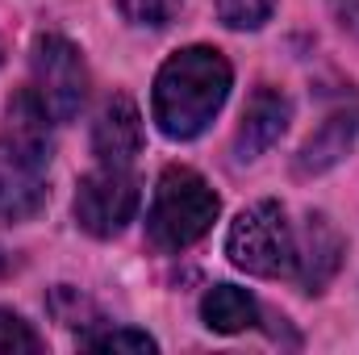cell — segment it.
<instances>
[{
    "label": "cell",
    "mask_w": 359,
    "mask_h": 355,
    "mask_svg": "<svg viewBox=\"0 0 359 355\" xmlns=\"http://www.w3.org/2000/svg\"><path fill=\"white\" fill-rule=\"evenodd\" d=\"M50 113L29 92L8 100V126L0 138V217H34L46 205V159H50Z\"/></svg>",
    "instance_id": "1"
},
{
    "label": "cell",
    "mask_w": 359,
    "mask_h": 355,
    "mask_svg": "<svg viewBox=\"0 0 359 355\" xmlns=\"http://www.w3.org/2000/svg\"><path fill=\"white\" fill-rule=\"evenodd\" d=\"M230 92V63L209 46L172 55L155 80V121L168 138H196Z\"/></svg>",
    "instance_id": "2"
},
{
    "label": "cell",
    "mask_w": 359,
    "mask_h": 355,
    "mask_svg": "<svg viewBox=\"0 0 359 355\" xmlns=\"http://www.w3.org/2000/svg\"><path fill=\"white\" fill-rule=\"evenodd\" d=\"M213 217H217V192L192 168H168L147 213V234L159 251H184L196 239H205Z\"/></svg>",
    "instance_id": "3"
},
{
    "label": "cell",
    "mask_w": 359,
    "mask_h": 355,
    "mask_svg": "<svg viewBox=\"0 0 359 355\" xmlns=\"http://www.w3.org/2000/svg\"><path fill=\"white\" fill-rule=\"evenodd\" d=\"M226 251L234 264L255 272V276H292L297 230L288 226V213L276 201H259L234 217Z\"/></svg>",
    "instance_id": "4"
},
{
    "label": "cell",
    "mask_w": 359,
    "mask_h": 355,
    "mask_svg": "<svg viewBox=\"0 0 359 355\" xmlns=\"http://www.w3.org/2000/svg\"><path fill=\"white\" fill-rule=\"evenodd\" d=\"M84 92H88V72L80 51L59 34H42L34 42V96L42 100L50 121H72L84 105Z\"/></svg>",
    "instance_id": "5"
},
{
    "label": "cell",
    "mask_w": 359,
    "mask_h": 355,
    "mask_svg": "<svg viewBox=\"0 0 359 355\" xmlns=\"http://www.w3.org/2000/svg\"><path fill=\"white\" fill-rule=\"evenodd\" d=\"M138 213V184L126 168H96L80 180L76 192V222L96 234V239H113L126 230V222Z\"/></svg>",
    "instance_id": "6"
},
{
    "label": "cell",
    "mask_w": 359,
    "mask_h": 355,
    "mask_svg": "<svg viewBox=\"0 0 359 355\" xmlns=\"http://www.w3.org/2000/svg\"><path fill=\"white\" fill-rule=\"evenodd\" d=\"M142 147V117H138V105L117 92L104 100L96 126H92V151L100 155V163H113V168H126Z\"/></svg>",
    "instance_id": "7"
},
{
    "label": "cell",
    "mask_w": 359,
    "mask_h": 355,
    "mask_svg": "<svg viewBox=\"0 0 359 355\" xmlns=\"http://www.w3.org/2000/svg\"><path fill=\"white\" fill-rule=\"evenodd\" d=\"M343 264V239L339 230L330 226V217H305V230L297 234V264L292 276L309 288V293H322L330 284V276Z\"/></svg>",
    "instance_id": "8"
},
{
    "label": "cell",
    "mask_w": 359,
    "mask_h": 355,
    "mask_svg": "<svg viewBox=\"0 0 359 355\" xmlns=\"http://www.w3.org/2000/svg\"><path fill=\"white\" fill-rule=\"evenodd\" d=\"M284 126H288V96L276 88H259L243 109V126H238V138H234L238 159H259L284 134Z\"/></svg>",
    "instance_id": "9"
},
{
    "label": "cell",
    "mask_w": 359,
    "mask_h": 355,
    "mask_svg": "<svg viewBox=\"0 0 359 355\" xmlns=\"http://www.w3.org/2000/svg\"><path fill=\"white\" fill-rule=\"evenodd\" d=\"M355 138H359V105H351V109H334V113L322 121V130L301 147L297 172H301V176H318V172L334 168V163L351 151Z\"/></svg>",
    "instance_id": "10"
},
{
    "label": "cell",
    "mask_w": 359,
    "mask_h": 355,
    "mask_svg": "<svg viewBox=\"0 0 359 355\" xmlns=\"http://www.w3.org/2000/svg\"><path fill=\"white\" fill-rule=\"evenodd\" d=\"M201 318H205L209 330L234 335V330H247V326L259 322V305H255V297H251L247 288H238V284H217V288L205 293Z\"/></svg>",
    "instance_id": "11"
},
{
    "label": "cell",
    "mask_w": 359,
    "mask_h": 355,
    "mask_svg": "<svg viewBox=\"0 0 359 355\" xmlns=\"http://www.w3.org/2000/svg\"><path fill=\"white\" fill-rule=\"evenodd\" d=\"M217 13L230 29H259L276 13V0H217Z\"/></svg>",
    "instance_id": "12"
},
{
    "label": "cell",
    "mask_w": 359,
    "mask_h": 355,
    "mask_svg": "<svg viewBox=\"0 0 359 355\" xmlns=\"http://www.w3.org/2000/svg\"><path fill=\"white\" fill-rule=\"evenodd\" d=\"M17 351H42V339L13 309H0V355H17Z\"/></svg>",
    "instance_id": "13"
},
{
    "label": "cell",
    "mask_w": 359,
    "mask_h": 355,
    "mask_svg": "<svg viewBox=\"0 0 359 355\" xmlns=\"http://www.w3.org/2000/svg\"><path fill=\"white\" fill-rule=\"evenodd\" d=\"M184 0H117V8L134 21V25H168L172 17L180 13Z\"/></svg>",
    "instance_id": "14"
},
{
    "label": "cell",
    "mask_w": 359,
    "mask_h": 355,
    "mask_svg": "<svg viewBox=\"0 0 359 355\" xmlns=\"http://www.w3.org/2000/svg\"><path fill=\"white\" fill-rule=\"evenodd\" d=\"M84 347H92V351H155V339L142 330H104V335H88Z\"/></svg>",
    "instance_id": "15"
},
{
    "label": "cell",
    "mask_w": 359,
    "mask_h": 355,
    "mask_svg": "<svg viewBox=\"0 0 359 355\" xmlns=\"http://www.w3.org/2000/svg\"><path fill=\"white\" fill-rule=\"evenodd\" d=\"M50 309H55V318H59L63 326H88L84 318H92V305L80 293H72V288H59V293L50 297Z\"/></svg>",
    "instance_id": "16"
},
{
    "label": "cell",
    "mask_w": 359,
    "mask_h": 355,
    "mask_svg": "<svg viewBox=\"0 0 359 355\" xmlns=\"http://www.w3.org/2000/svg\"><path fill=\"white\" fill-rule=\"evenodd\" d=\"M343 25H347L351 34H359V0H347V4H343Z\"/></svg>",
    "instance_id": "17"
}]
</instances>
